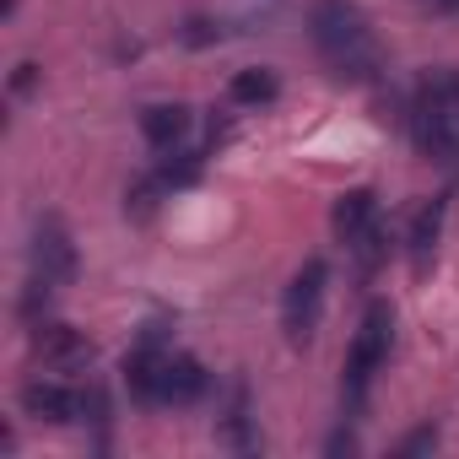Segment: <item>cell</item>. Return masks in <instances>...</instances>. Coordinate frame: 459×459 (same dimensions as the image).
Returning a JSON list of instances; mask_svg holds the SVG:
<instances>
[{"label": "cell", "mask_w": 459, "mask_h": 459, "mask_svg": "<svg viewBox=\"0 0 459 459\" xmlns=\"http://www.w3.org/2000/svg\"><path fill=\"white\" fill-rule=\"evenodd\" d=\"M157 173H162V184H168V189H184V184H195V178H200V157L173 146V152H168V162H162Z\"/></svg>", "instance_id": "obj_16"}, {"label": "cell", "mask_w": 459, "mask_h": 459, "mask_svg": "<svg viewBox=\"0 0 459 459\" xmlns=\"http://www.w3.org/2000/svg\"><path fill=\"white\" fill-rule=\"evenodd\" d=\"M22 411H28L33 421L65 427V421H76V416H82V389L55 384V378H39V384H28V389H22Z\"/></svg>", "instance_id": "obj_8"}, {"label": "cell", "mask_w": 459, "mask_h": 459, "mask_svg": "<svg viewBox=\"0 0 459 459\" xmlns=\"http://www.w3.org/2000/svg\"><path fill=\"white\" fill-rule=\"evenodd\" d=\"M141 135H146V146L173 152L189 135V108L184 103H146L141 108Z\"/></svg>", "instance_id": "obj_10"}, {"label": "cell", "mask_w": 459, "mask_h": 459, "mask_svg": "<svg viewBox=\"0 0 459 459\" xmlns=\"http://www.w3.org/2000/svg\"><path fill=\"white\" fill-rule=\"evenodd\" d=\"M33 82H39V65H33V60H22V65L12 71V92L22 98V92H33Z\"/></svg>", "instance_id": "obj_17"}, {"label": "cell", "mask_w": 459, "mask_h": 459, "mask_svg": "<svg viewBox=\"0 0 459 459\" xmlns=\"http://www.w3.org/2000/svg\"><path fill=\"white\" fill-rule=\"evenodd\" d=\"M411 130L427 162L454 168L459 162V71H427L411 103Z\"/></svg>", "instance_id": "obj_2"}, {"label": "cell", "mask_w": 459, "mask_h": 459, "mask_svg": "<svg viewBox=\"0 0 459 459\" xmlns=\"http://www.w3.org/2000/svg\"><path fill=\"white\" fill-rule=\"evenodd\" d=\"M378 221V195L373 189H346L341 200H335V211H330V227H335V238L351 249L368 227Z\"/></svg>", "instance_id": "obj_9"}, {"label": "cell", "mask_w": 459, "mask_h": 459, "mask_svg": "<svg viewBox=\"0 0 459 459\" xmlns=\"http://www.w3.org/2000/svg\"><path fill=\"white\" fill-rule=\"evenodd\" d=\"M162 362H168V351H162L157 330H146L141 346L125 357V384H130V394H135L141 405H157V400H162Z\"/></svg>", "instance_id": "obj_7"}, {"label": "cell", "mask_w": 459, "mask_h": 459, "mask_svg": "<svg viewBox=\"0 0 459 459\" xmlns=\"http://www.w3.org/2000/svg\"><path fill=\"white\" fill-rule=\"evenodd\" d=\"M184 39H189V44H211V22H189Z\"/></svg>", "instance_id": "obj_18"}, {"label": "cell", "mask_w": 459, "mask_h": 459, "mask_svg": "<svg viewBox=\"0 0 459 459\" xmlns=\"http://www.w3.org/2000/svg\"><path fill=\"white\" fill-rule=\"evenodd\" d=\"M308 33H314V49L325 55V65L335 76H346V82L378 76V39L351 0H319L308 12Z\"/></svg>", "instance_id": "obj_1"}, {"label": "cell", "mask_w": 459, "mask_h": 459, "mask_svg": "<svg viewBox=\"0 0 459 459\" xmlns=\"http://www.w3.org/2000/svg\"><path fill=\"white\" fill-rule=\"evenodd\" d=\"M168 195V184H162V173H146V178H135L130 189H125V211L135 216V221H146L152 211H157V200Z\"/></svg>", "instance_id": "obj_15"}, {"label": "cell", "mask_w": 459, "mask_h": 459, "mask_svg": "<svg viewBox=\"0 0 459 459\" xmlns=\"http://www.w3.org/2000/svg\"><path fill=\"white\" fill-rule=\"evenodd\" d=\"M227 98H233L238 108H265V103L281 98V82H276V71L249 65V71H233V82H227Z\"/></svg>", "instance_id": "obj_13"}, {"label": "cell", "mask_w": 459, "mask_h": 459, "mask_svg": "<svg viewBox=\"0 0 459 459\" xmlns=\"http://www.w3.org/2000/svg\"><path fill=\"white\" fill-rule=\"evenodd\" d=\"M437 238H443V200H421L416 216H411V233H405V249H411L416 271H427V260L437 255Z\"/></svg>", "instance_id": "obj_12"}, {"label": "cell", "mask_w": 459, "mask_h": 459, "mask_svg": "<svg viewBox=\"0 0 459 459\" xmlns=\"http://www.w3.org/2000/svg\"><path fill=\"white\" fill-rule=\"evenodd\" d=\"M443 6H448V12H459V0H443Z\"/></svg>", "instance_id": "obj_19"}, {"label": "cell", "mask_w": 459, "mask_h": 459, "mask_svg": "<svg viewBox=\"0 0 459 459\" xmlns=\"http://www.w3.org/2000/svg\"><path fill=\"white\" fill-rule=\"evenodd\" d=\"M325 287H330V265H325L319 255L303 260V271L292 276V287H287V298H281V330H287L292 346H308V341H314L319 308H325Z\"/></svg>", "instance_id": "obj_4"}, {"label": "cell", "mask_w": 459, "mask_h": 459, "mask_svg": "<svg viewBox=\"0 0 459 459\" xmlns=\"http://www.w3.org/2000/svg\"><path fill=\"white\" fill-rule=\"evenodd\" d=\"M33 351L44 357L49 373H82V368H92V341L82 330H71V325H39L33 330Z\"/></svg>", "instance_id": "obj_6"}, {"label": "cell", "mask_w": 459, "mask_h": 459, "mask_svg": "<svg viewBox=\"0 0 459 459\" xmlns=\"http://www.w3.org/2000/svg\"><path fill=\"white\" fill-rule=\"evenodd\" d=\"M200 394H205V368L195 357H173L168 351V362H162V400L157 405H195Z\"/></svg>", "instance_id": "obj_11"}, {"label": "cell", "mask_w": 459, "mask_h": 459, "mask_svg": "<svg viewBox=\"0 0 459 459\" xmlns=\"http://www.w3.org/2000/svg\"><path fill=\"white\" fill-rule=\"evenodd\" d=\"M221 443H227V448H238V454L255 448V432H249V389H244V384L233 389V411L221 416Z\"/></svg>", "instance_id": "obj_14"}, {"label": "cell", "mask_w": 459, "mask_h": 459, "mask_svg": "<svg viewBox=\"0 0 459 459\" xmlns=\"http://www.w3.org/2000/svg\"><path fill=\"white\" fill-rule=\"evenodd\" d=\"M389 341H394V314H389V303H368V314H362V325H357V335H351V351H346V378H341L346 411H362L373 373L389 362Z\"/></svg>", "instance_id": "obj_3"}, {"label": "cell", "mask_w": 459, "mask_h": 459, "mask_svg": "<svg viewBox=\"0 0 459 459\" xmlns=\"http://www.w3.org/2000/svg\"><path fill=\"white\" fill-rule=\"evenodd\" d=\"M33 276L49 281V287H71L76 281V244H71L60 216H44L39 233H33Z\"/></svg>", "instance_id": "obj_5"}]
</instances>
